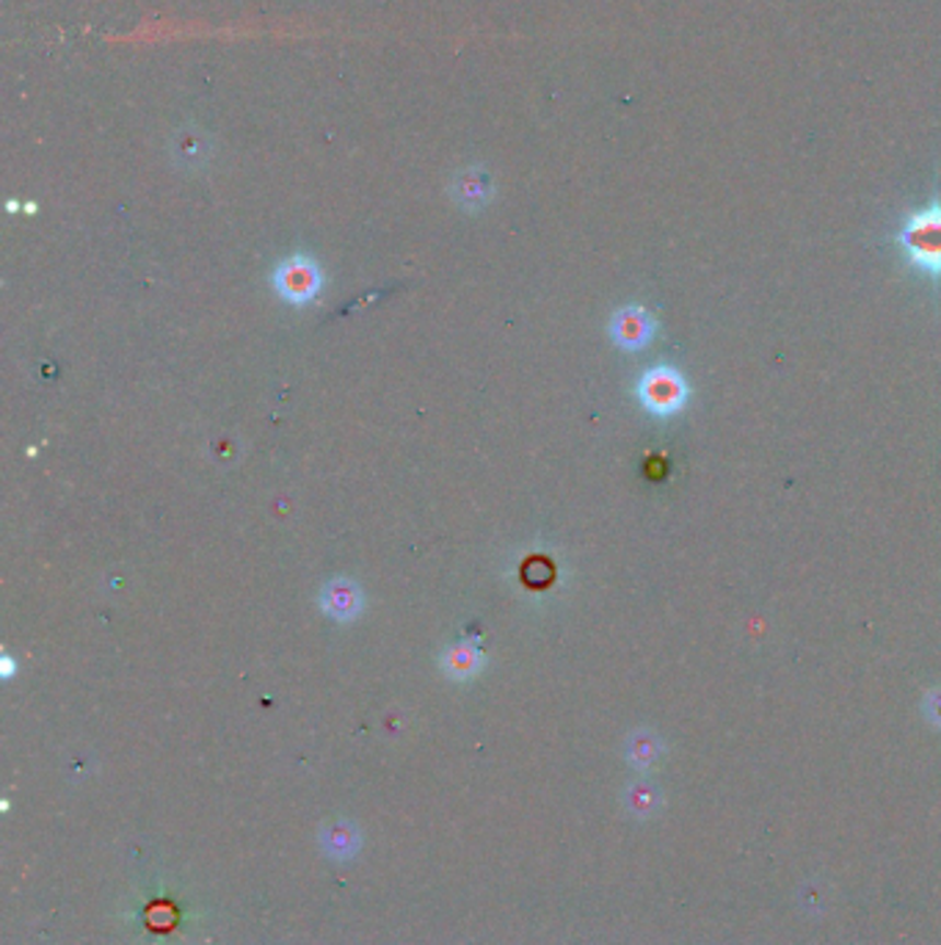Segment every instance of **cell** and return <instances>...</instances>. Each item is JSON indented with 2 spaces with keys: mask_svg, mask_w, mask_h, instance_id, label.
<instances>
[{
  "mask_svg": "<svg viewBox=\"0 0 941 945\" xmlns=\"http://www.w3.org/2000/svg\"><path fill=\"white\" fill-rule=\"evenodd\" d=\"M897 241L911 266L930 277H941V199L908 216Z\"/></svg>",
  "mask_w": 941,
  "mask_h": 945,
  "instance_id": "cell-1",
  "label": "cell"
},
{
  "mask_svg": "<svg viewBox=\"0 0 941 945\" xmlns=\"http://www.w3.org/2000/svg\"><path fill=\"white\" fill-rule=\"evenodd\" d=\"M638 399L654 415H674L687 401V382L676 368L654 366L638 382Z\"/></svg>",
  "mask_w": 941,
  "mask_h": 945,
  "instance_id": "cell-2",
  "label": "cell"
},
{
  "mask_svg": "<svg viewBox=\"0 0 941 945\" xmlns=\"http://www.w3.org/2000/svg\"><path fill=\"white\" fill-rule=\"evenodd\" d=\"M274 288L279 297L290 304H304L312 297H318L321 285H324V274H321L318 263L306 255H290L277 266L271 277Z\"/></svg>",
  "mask_w": 941,
  "mask_h": 945,
  "instance_id": "cell-3",
  "label": "cell"
},
{
  "mask_svg": "<svg viewBox=\"0 0 941 945\" xmlns=\"http://www.w3.org/2000/svg\"><path fill=\"white\" fill-rule=\"evenodd\" d=\"M321 611L335 622H351L362 614L364 595L359 589L357 580L351 578H332L326 580L324 589L318 595Z\"/></svg>",
  "mask_w": 941,
  "mask_h": 945,
  "instance_id": "cell-4",
  "label": "cell"
},
{
  "mask_svg": "<svg viewBox=\"0 0 941 945\" xmlns=\"http://www.w3.org/2000/svg\"><path fill=\"white\" fill-rule=\"evenodd\" d=\"M611 337L616 346L638 352V348L649 346V341L654 337V319L638 304L621 308L611 321Z\"/></svg>",
  "mask_w": 941,
  "mask_h": 945,
  "instance_id": "cell-5",
  "label": "cell"
},
{
  "mask_svg": "<svg viewBox=\"0 0 941 945\" xmlns=\"http://www.w3.org/2000/svg\"><path fill=\"white\" fill-rule=\"evenodd\" d=\"M491 194H495V186H491L489 172L480 166L462 169L451 183V197L464 210H480L484 205H489Z\"/></svg>",
  "mask_w": 941,
  "mask_h": 945,
  "instance_id": "cell-6",
  "label": "cell"
},
{
  "mask_svg": "<svg viewBox=\"0 0 941 945\" xmlns=\"http://www.w3.org/2000/svg\"><path fill=\"white\" fill-rule=\"evenodd\" d=\"M321 846H324L326 857L337 860V863H351L362 849L359 827L348 818H335L321 830Z\"/></svg>",
  "mask_w": 941,
  "mask_h": 945,
  "instance_id": "cell-7",
  "label": "cell"
},
{
  "mask_svg": "<svg viewBox=\"0 0 941 945\" xmlns=\"http://www.w3.org/2000/svg\"><path fill=\"white\" fill-rule=\"evenodd\" d=\"M439 664H442V672H445L448 678L469 680L480 672V667H484V653H480L475 644L458 642V644H451V647L442 653Z\"/></svg>",
  "mask_w": 941,
  "mask_h": 945,
  "instance_id": "cell-8",
  "label": "cell"
},
{
  "mask_svg": "<svg viewBox=\"0 0 941 945\" xmlns=\"http://www.w3.org/2000/svg\"><path fill=\"white\" fill-rule=\"evenodd\" d=\"M172 155H174V161H177L179 166H185V169L202 166V163L208 161V155H210L208 136H205L202 130H194V128L179 130V134H174Z\"/></svg>",
  "mask_w": 941,
  "mask_h": 945,
  "instance_id": "cell-9",
  "label": "cell"
},
{
  "mask_svg": "<svg viewBox=\"0 0 941 945\" xmlns=\"http://www.w3.org/2000/svg\"><path fill=\"white\" fill-rule=\"evenodd\" d=\"M624 805H627V810H630L632 816L649 818L660 810V805H663V796H660V791L654 788V785L636 783V785H630V788H627V794H624Z\"/></svg>",
  "mask_w": 941,
  "mask_h": 945,
  "instance_id": "cell-10",
  "label": "cell"
},
{
  "mask_svg": "<svg viewBox=\"0 0 941 945\" xmlns=\"http://www.w3.org/2000/svg\"><path fill=\"white\" fill-rule=\"evenodd\" d=\"M660 752H663V747H660L658 736H652V733H636L630 744H627V760L636 769H649V765L658 763Z\"/></svg>",
  "mask_w": 941,
  "mask_h": 945,
  "instance_id": "cell-11",
  "label": "cell"
},
{
  "mask_svg": "<svg viewBox=\"0 0 941 945\" xmlns=\"http://www.w3.org/2000/svg\"><path fill=\"white\" fill-rule=\"evenodd\" d=\"M925 714H928V719L933 722V725L941 727V689L928 694V700H925Z\"/></svg>",
  "mask_w": 941,
  "mask_h": 945,
  "instance_id": "cell-12",
  "label": "cell"
},
{
  "mask_svg": "<svg viewBox=\"0 0 941 945\" xmlns=\"http://www.w3.org/2000/svg\"><path fill=\"white\" fill-rule=\"evenodd\" d=\"M3 669H7V672H3V675H7V678H9V675H12V669H14L12 658H3Z\"/></svg>",
  "mask_w": 941,
  "mask_h": 945,
  "instance_id": "cell-13",
  "label": "cell"
}]
</instances>
